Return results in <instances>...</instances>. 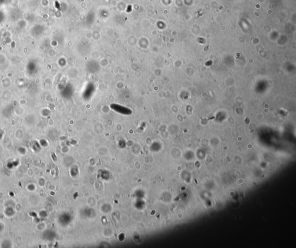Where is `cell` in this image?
<instances>
[{
	"instance_id": "6da1fadb",
	"label": "cell",
	"mask_w": 296,
	"mask_h": 248,
	"mask_svg": "<svg viewBox=\"0 0 296 248\" xmlns=\"http://www.w3.org/2000/svg\"><path fill=\"white\" fill-rule=\"evenodd\" d=\"M110 107L115 111H117L118 112H120V111H123V113L126 114V115H127L128 113V111H130V110H129V109H128L127 108L125 107V106H121V105H118V104H112L110 105Z\"/></svg>"
}]
</instances>
